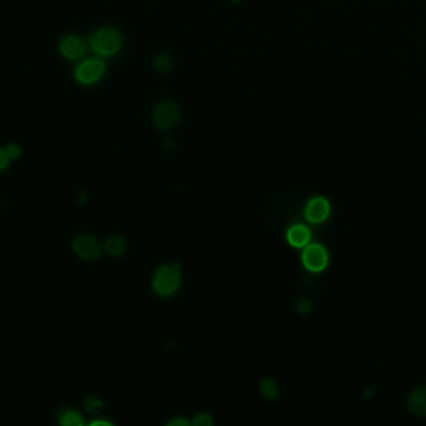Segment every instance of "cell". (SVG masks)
Instances as JSON below:
<instances>
[{"label": "cell", "mask_w": 426, "mask_h": 426, "mask_svg": "<svg viewBox=\"0 0 426 426\" xmlns=\"http://www.w3.org/2000/svg\"><path fill=\"white\" fill-rule=\"evenodd\" d=\"M177 147V142H174L171 138L164 139L163 148L165 151H173Z\"/></svg>", "instance_id": "cell-19"}, {"label": "cell", "mask_w": 426, "mask_h": 426, "mask_svg": "<svg viewBox=\"0 0 426 426\" xmlns=\"http://www.w3.org/2000/svg\"><path fill=\"white\" fill-rule=\"evenodd\" d=\"M408 406L412 414L426 416V385H421L412 390L408 400Z\"/></svg>", "instance_id": "cell-9"}, {"label": "cell", "mask_w": 426, "mask_h": 426, "mask_svg": "<svg viewBox=\"0 0 426 426\" xmlns=\"http://www.w3.org/2000/svg\"><path fill=\"white\" fill-rule=\"evenodd\" d=\"M260 392L264 398L268 400H275L277 398V385L271 379H264L260 383Z\"/></svg>", "instance_id": "cell-12"}, {"label": "cell", "mask_w": 426, "mask_h": 426, "mask_svg": "<svg viewBox=\"0 0 426 426\" xmlns=\"http://www.w3.org/2000/svg\"><path fill=\"white\" fill-rule=\"evenodd\" d=\"M90 43L94 51L100 55H113L121 47V36L115 29L104 28L90 36Z\"/></svg>", "instance_id": "cell-2"}, {"label": "cell", "mask_w": 426, "mask_h": 426, "mask_svg": "<svg viewBox=\"0 0 426 426\" xmlns=\"http://www.w3.org/2000/svg\"><path fill=\"white\" fill-rule=\"evenodd\" d=\"M330 214V204L325 198H314L308 203L305 216L313 224L325 221Z\"/></svg>", "instance_id": "cell-7"}, {"label": "cell", "mask_w": 426, "mask_h": 426, "mask_svg": "<svg viewBox=\"0 0 426 426\" xmlns=\"http://www.w3.org/2000/svg\"><path fill=\"white\" fill-rule=\"evenodd\" d=\"M92 425H110V423H107V421H101V420H98V421H94V423H92Z\"/></svg>", "instance_id": "cell-23"}, {"label": "cell", "mask_w": 426, "mask_h": 426, "mask_svg": "<svg viewBox=\"0 0 426 426\" xmlns=\"http://www.w3.org/2000/svg\"><path fill=\"white\" fill-rule=\"evenodd\" d=\"M180 279H181V274H180V266L178 264L165 265L158 270L153 280V286L159 295L169 297L177 292L180 284Z\"/></svg>", "instance_id": "cell-1"}, {"label": "cell", "mask_w": 426, "mask_h": 426, "mask_svg": "<svg viewBox=\"0 0 426 426\" xmlns=\"http://www.w3.org/2000/svg\"><path fill=\"white\" fill-rule=\"evenodd\" d=\"M60 53L68 59H79L86 53V44L78 36H66L60 43Z\"/></svg>", "instance_id": "cell-8"}, {"label": "cell", "mask_w": 426, "mask_h": 426, "mask_svg": "<svg viewBox=\"0 0 426 426\" xmlns=\"http://www.w3.org/2000/svg\"><path fill=\"white\" fill-rule=\"evenodd\" d=\"M310 240V230L305 225H294L288 231V242L295 248L305 247Z\"/></svg>", "instance_id": "cell-10"}, {"label": "cell", "mask_w": 426, "mask_h": 426, "mask_svg": "<svg viewBox=\"0 0 426 426\" xmlns=\"http://www.w3.org/2000/svg\"><path fill=\"white\" fill-rule=\"evenodd\" d=\"M327 251L319 244H312L306 247L303 253V263L306 269L310 271H321L327 265Z\"/></svg>", "instance_id": "cell-4"}, {"label": "cell", "mask_w": 426, "mask_h": 426, "mask_svg": "<svg viewBox=\"0 0 426 426\" xmlns=\"http://www.w3.org/2000/svg\"><path fill=\"white\" fill-rule=\"evenodd\" d=\"M234 3H242V0H233Z\"/></svg>", "instance_id": "cell-24"}, {"label": "cell", "mask_w": 426, "mask_h": 426, "mask_svg": "<svg viewBox=\"0 0 426 426\" xmlns=\"http://www.w3.org/2000/svg\"><path fill=\"white\" fill-rule=\"evenodd\" d=\"M105 250L109 255L121 256L127 250V242L121 236H112L105 242Z\"/></svg>", "instance_id": "cell-11"}, {"label": "cell", "mask_w": 426, "mask_h": 426, "mask_svg": "<svg viewBox=\"0 0 426 426\" xmlns=\"http://www.w3.org/2000/svg\"><path fill=\"white\" fill-rule=\"evenodd\" d=\"M8 159H9V158H8L5 150H0V160H1V162H0V168H1V169H5V166H7L8 164Z\"/></svg>", "instance_id": "cell-20"}, {"label": "cell", "mask_w": 426, "mask_h": 426, "mask_svg": "<svg viewBox=\"0 0 426 426\" xmlns=\"http://www.w3.org/2000/svg\"><path fill=\"white\" fill-rule=\"evenodd\" d=\"M173 58L169 54H158L157 57L153 60V65L158 71L160 73H168L173 68Z\"/></svg>", "instance_id": "cell-13"}, {"label": "cell", "mask_w": 426, "mask_h": 426, "mask_svg": "<svg viewBox=\"0 0 426 426\" xmlns=\"http://www.w3.org/2000/svg\"><path fill=\"white\" fill-rule=\"evenodd\" d=\"M60 424L64 426H80L83 425V420L77 412H68L63 415Z\"/></svg>", "instance_id": "cell-14"}, {"label": "cell", "mask_w": 426, "mask_h": 426, "mask_svg": "<svg viewBox=\"0 0 426 426\" xmlns=\"http://www.w3.org/2000/svg\"><path fill=\"white\" fill-rule=\"evenodd\" d=\"M105 71V64L100 60H88L79 65L75 71V78L82 84H92L101 78Z\"/></svg>", "instance_id": "cell-6"}, {"label": "cell", "mask_w": 426, "mask_h": 426, "mask_svg": "<svg viewBox=\"0 0 426 426\" xmlns=\"http://www.w3.org/2000/svg\"><path fill=\"white\" fill-rule=\"evenodd\" d=\"M101 408H103V400L101 399L98 398V397H89V398L86 399V409L89 412H92V414H97V412H99L101 410Z\"/></svg>", "instance_id": "cell-15"}, {"label": "cell", "mask_w": 426, "mask_h": 426, "mask_svg": "<svg viewBox=\"0 0 426 426\" xmlns=\"http://www.w3.org/2000/svg\"><path fill=\"white\" fill-rule=\"evenodd\" d=\"M295 308L299 313L306 315L313 310V303L308 298H299L295 301Z\"/></svg>", "instance_id": "cell-16"}, {"label": "cell", "mask_w": 426, "mask_h": 426, "mask_svg": "<svg viewBox=\"0 0 426 426\" xmlns=\"http://www.w3.org/2000/svg\"><path fill=\"white\" fill-rule=\"evenodd\" d=\"M73 249L80 258L86 260H95L101 254V245L92 235L78 236L73 242Z\"/></svg>", "instance_id": "cell-5"}, {"label": "cell", "mask_w": 426, "mask_h": 426, "mask_svg": "<svg viewBox=\"0 0 426 426\" xmlns=\"http://www.w3.org/2000/svg\"><path fill=\"white\" fill-rule=\"evenodd\" d=\"M192 425L195 426H210L213 425V420L212 418L209 416V415H206V414H199V415H197L194 420H192Z\"/></svg>", "instance_id": "cell-17"}, {"label": "cell", "mask_w": 426, "mask_h": 426, "mask_svg": "<svg viewBox=\"0 0 426 426\" xmlns=\"http://www.w3.org/2000/svg\"><path fill=\"white\" fill-rule=\"evenodd\" d=\"M375 394H377V388L375 386H369L368 389H365V391H364V398H373V397H375Z\"/></svg>", "instance_id": "cell-21"}, {"label": "cell", "mask_w": 426, "mask_h": 426, "mask_svg": "<svg viewBox=\"0 0 426 426\" xmlns=\"http://www.w3.org/2000/svg\"><path fill=\"white\" fill-rule=\"evenodd\" d=\"M180 121V108L174 101H163L158 104L153 112V121L159 130L174 128Z\"/></svg>", "instance_id": "cell-3"}, {"label": "cell", "mask_w": 426, "mask_h": 426, "mask_svg": "<svg viewBox=\"0 0 426 426\" xmlns=\"http://www.w3.org/2000/svg\"><path fill=\"white\" fill-rule=\"evenodd\" d=\"M169 425L171 426H186V425H189V423H188V421H186V420L184 419H177V420H173V421H171V423H169Z\"/></svg>", "instance_id": "cell-22"}, {"label": "cell", "mask_w": 426, "mask_h": 426, "mask_svg": "<svg viewBox=\"0 0 426 426\" xmlns=\"http://www.w3.org/2000/svg\"><path fill=\"white\" fill-rule=\"evenodd\" d=\"M5 153H7L8 158L9 159H16V158L21 155L22 150L18 147V145H8Z\"/></svg>", "instance_id": "cell-18"}]
</instances>
